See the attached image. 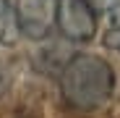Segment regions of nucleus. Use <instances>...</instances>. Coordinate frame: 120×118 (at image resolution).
<instances>
[{
  "label": "nucleus",
  "mask_w": 120,
  "mask_h": 118,
  "mask_svg": "<svg viewBox=\"0 0 120 118\" xmlns=\"http://www.w3.org/2000/svg\"><path fill=\"white\" fill-rule=\"evenodd\" d=\"M105 45H107L110 50L120 53V29H110V32L105 34Z\"/></svg>",
  "instance_id": "obj_6"
},
{
  "label": "nucleus",
  "mask_w": 120,
  "mask_h": 118,
  "mask_svg": "<svg viewBox=\"0 0 120 118\" xmlns=\"http://www.w3.org/2000/svg\"><path fill=\"white\" fill-rule=\"evenodd\" d=\"M21 39V24L13 0H0V45H16Z\"/></svg>",
  "instance_id": "obj_4"
},
{
  "label": "nucleus",
  "mask_w": 120,
  "mask_h": 118,
  "mask_svg": "<svg viewBox=\"0 0 120 118\" xmlns=\"http://www.w3.org/2000/svg\"><path fill=\"white\" fill-rule=\"evenodd\" d=\"M110 29H120V0H117V5L110 11Z\"/></svg>",
  "instance_id": "obj_7"
},
{
  "label": "nucleus",
  "mask_w": 120,
  "mask_h": 118,
  "mask_svg": "<svg viewBox=\"0 0 120 118\" xmlns=\"http://www.w3.org/2000/svg\"><path fill=\"white\" fill-rule=\"evenodd\" d=\"M86 3L94 13H105V11H112L117 5V0H86Z\"/></svg>",
  "instance_id": "obj_5"
},
{
  "label": "nucleus",
  "mask_w": 120,
  "mask_h": 118,
  "mask_svg": "<svg viewBox=\"0 0 120 118\" xmlns=\"http://www.w3.org/2000/svg\"><path fill=\"white\" fill-rule=\"evenodd\" d=\"M115 92V71L99 55L76 53L60 71V94L76 110H99Z\"/></svg>",
  "instance_id": "obj_1"
},
{
  "label": "nucleus",
  "mask_w": 120,
  "mask_h": 118,
  "mask_svg": "<svg viewBox=\"0 0 120 118\" xmlns=\"http://www.w3.org/2000/svg\"><path fill=\"white\" fill-rule=\"evenodd\" d=\"M55 26L71 42H89L97 34V13L86 0H57Z\"/></svg>",
  "instance_id": "obj_2"
},
{
  "label": "nucleus",
  "mask_w": 120,
  "mask_h": 118,
  "mask_svg": "<svg viewBox=\"0 0 120 118\" xmlns=\"http://www.w3.org/2000/svg\"><path fill=\"white\" fill-rule=\"evenodd\" d=\"M18 24H21V34L39 42L50 34L55 26V13H57V0H18Z\"/></svg>",
  "instance_id": "obj_3"
},
{
  "label": "nucleus",
  "mask_w": 120,
  "mask_h": 118,
  "mask_svg": "<svg viewBox=\"0 0 120 118\" xmlns=\"http://www.w3.org/2000/svg\"><path fill=\"white\" fill-rule=\"evenodd\" d=\"M26 118H34V115H26Z\"/></svg>",
  "instance_id": "obj_8"
}]
</instances>
